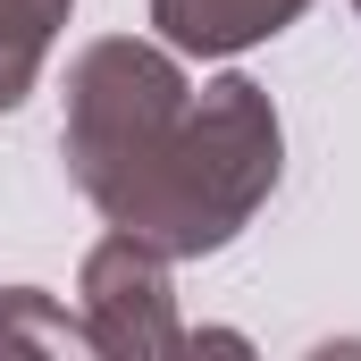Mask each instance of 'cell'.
<instances>
[{"instance_id": "6da1fadb", "label": "cell", "mask_w": 361, "mask_h": 361, "mask_svg": "<svg viewBox=\"0 0 361 361\" xmlns=\"http://www.w3.org/2000/svg\"><path fill=\"white\" fill-rule=\"evenodd\" d=\"M269 185H277V118L261 85L227 76L202 92V109H185L169 126V143L109 202V219H126V235H160L169 252H210L244 227V210Z\"/></svg>"}, {"instance_id": "7a4b0ae2", "label": "cell", "mask_w": 361, "mask_h": 361, "mask_svg": "<svg viewBox=\"0 0 361 361\" xmlns=\"http://www.w3.org/2000/svg\"><path fill=\"white\" fill-rule=\"evenodd\" d=\"M185 118V76L143 51V42H92L76 59V85H68V160L85 193L109 210L126 185L143 177V160L169 143V126Z\"/></svg>"}, {"instance_id": "3957f363", "label": "cell", "mask_w": 361, "mask_h": 361, "mask_svg": "<svg viewBox=\"0 0 361 361\" xmlns=\"http://www.w3.org/2000/svg\"><path fill=\"white\" fill-rule=\"evenodd\" d=\"M311 0H152V25L177 42V51H202V59H219V51H244V42H261L277 25H294Z\"/></svg>"}, {"instance_id": "277c9868", "label": "cell", "mask_w": 361, "mask_h": 361, "mask_svg": "<svg viewBox=\"0 0 361 361\" xmlns=\"http://www.w3.org/2000/svg\"><path fill=\"white\" fill-rule=\"evenodd\" d=\"M59 17H68V0H0V109L25 101L51 34H59Z\"/></svg>"}, {"instance_id": "5b68a950", "label": "cell", "mask_w": 361, "mask_h": 361, "mask_svg": "<svg viewBox=\"0 0 361 361\" xmlns=\"http://www.w3.org/2000/svg\"><path fill=\"white\" fill-rule=\"evenodd\" d=\"M353 8H361V0H353Z\"/></svg>"}]
</instances>
